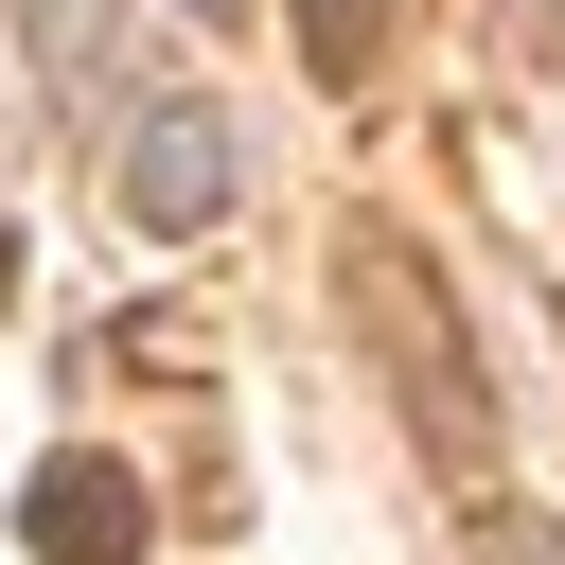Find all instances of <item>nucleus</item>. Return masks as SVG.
<instances>
[{
    "mask_svg": "<svg viewBox=\"0 0 565 565\" xmlns=\"http://www.w3.org/2000/svg\"><path fill=\"white\" fill-rule=\"evenodd\" d=\"M18 547H35V565H141V477L88 459V441L35 459V477H18Z\"/></svg>",
    "mask_w": 565,
    "mask_h": 565,
    "instance_id": "2",
    "label": "nucleus"
},
{
    "mask_svg": "<svg viewBox=\"0 0 565 565\" xmlns=\"http://www.w3.org/2000/svg\"><path fill=\"white\" fill-rule=\"evenodd\" d=\"M300 53H318V88H371V53H388V0H300Z\"/></svg>",
    "mask_w": 565,
    "mask_h": 565,
    "instance_id": "3",
    "label": "nucleus"
},
{
    "mask_svg": "<svg viewBox=\"0 0 565 565\" xmlns=\"http://www.w3.org/2000/svg\"><path fill=\"white\" fill-rule=\"evenodd\" d=\"M0 300H18V230H0Z\"/></svg>",
    "mask_w": 565,
    "mask_h": 565,
    "instance_id": "7",
    "label": "nucleus"
},
{
    "mask_svg": "<svg viewBox=\"0 0 565 565\" xmlns=\"http://www.w3.org/2000/svg\"><path fill=\"white\" fill-rule=\"evenodd\" d=\"M106 18H124V0H18V35H35V71H53V88H88V71H106Z\"/></svg>",
    "mask_w": 565,
    "mask_h": 565,
    "instance_id": "4",
    "label": "nucleus"
},
{
    "mask_svg": "<svg viewBox=\"0 0 565 565\" xmlns=\"http://www.w3.org/2000/svg\"><path fill=\"white\" fill-rule=\"evenodd\" d=\"M512 53H547V71H565V0H512Z\"/></svg>",
    "mask_w": 565,
    "mask_h": 565,
    "instance_id": "6",
    "label": "nucleus"
},
{
    "mask_svg": "<svg viewBox=\"0 0 565 565\" xmlns=\"http://www.w3.org/2000/svg\"><path fill=\"white\" fill-rule=\"evenodd\" d=\"M106 194H124V230H159V247L212 230V212H230V124H212V106H141L124 159H106Z\"/></svg>",
    "mask_w": 565,
    "mask_h": 565,
    "instance_id": "1",
    "label": "nucleus"
},
{
    "mask_svg": "<svg viewBox=\"0 0 565 565\" xmlns=\"http://www.w3.org/2000/svg\"><path fill=\"white\" fill-rule=\"evenodd\" d=\"M194 18H247V0H194Z\"/></svg>",
    "mask_w": 565,
    "mask_h": 565,
    "instance_id": "8",
    "label": "nucleus"
},
{
    "mask_svg": "<svg viewBox=\"0 0 565 565\" xmlns=\"http://www.w3.org/2000/svg\"><path fill=\"white\" fill-rule=\"evenodd\" d=\"M477 565H565V530L547 512H477Z\"/></svg>",
    "mask_w": 565,
    "mask_h": 565,
    "instance_id": "5",
    "label": "nucleus"
}]
</instances>
